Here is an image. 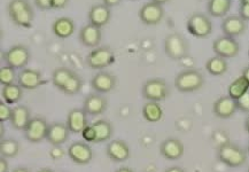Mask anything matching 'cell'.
I'll return each mask as SVG.
<instances>
[{"instance_id":"54","label":"cell","mask_w":249,"mask_h":172,"mask_svg":"<svg viewBox=\"0 0 249 172\" xmlns=\"http://www.w3.org/2000/svg\"><path fill=\"white\" fill-rule=\"evenodd\" d=\"M248 56H249V50H248Z\"/></svg>"},{"instance_id":"44","label":"cell","mask_w":249,"mask_h":172,"mask_svg":"<svg viewBox=\"0 0 249 172\" xmlns=\"http://www.w3.org/2000/svg\"><path fill=\"white\" fill-rule=\"evenodd\" d=\"M122 0H102V4L108 6V7H114V6H117L121 4Z\"/></svg>"},{"instance_id":"15","label":"cell","mask_w":249,"mask_h":172,"mask_svg":"<svg viewBox=\"0 0 249 172\" xmlns=\"http://www.w3.org/2000/svg\"><path fill=\"white\" fill-rule=\"evenodd\" d=\"M108 101L107 99L101 95V93H91L84 99L83 103V109L85 113L91 116H98V115L104 114L107 110Z\"/></svg>"},{"instance_id":"9","label":"cell","mask_w":249,"mask_h":172,"mask_svg":"<svg viewBox=\"0 0 249 172\" xmlns=\"http://www.w3.org/2000/svg\"><path fill=\"white\" fill-rule=\"evenodd\" d=\"M50 124L45 119L40 116H35L24 129V138L30 143H39L46 139Z\"/></svg>"},{"instance_id":"31","label":"cell","mask_w":249,"mask_h":172,"mask_svg":"<svg viewBox=\"0 0 249 172\" xmlns=\"http://www.w3.org/2000/svg\"><path fill=\"white\" fill-rule=\"evenodd\" d=\"M249 91V82L244 76L235 78L228 87V95L234 100L240 99L242 95H245Z\"/></svg>"},{"instance_id":"21","label":"cell","mask_w":249,"mask_h":172,"mask_svg":"<svg viewBox=\"0 0 249 172\" xmlns=\"http://www.w3.org/2000/svg\"><path fill=\"white\" fill-rule=\"evenodd\" d=\"M89 22L98 28H102L109 23L111 18L110 7L104 4H97L91 7L88 13Z\"/></svg>"},{"instance_id":"51","label":"cell","mask_w":249,"mask_h":172,"mask_svg":"<svg viewBox=\"0 0 249 172\" xmlns=\"http://www.w3.org/2000/svg\"><path fill=\"white\" fill-rule=\"evenodd\" d=\"M37 172H54V171L52 170V169H50V168H41Z\"/></svg>"},{"instance_id":"32","label":"cell","mask_w":249,"mask_h":172,"mask_svg":"<svg viewBox=\"0 0 249 172\" xmlns=\"http://www.w3.org/2000/svg\"><path fill=\"white\" fill-rule=\"evenodd\" d=\"M75 71H72L71 69L67 68V67H57L54 69L52 72V83L55 86L57 90L61 91L63 86L66 85V83L69 81V78L74 75Z\"/></svg>"},{"instance_id":"33","label":"cell","mask_w":249,"mask_h":172,"mask_svg":"<svg viewBox=\"0 0 249 172\" xmlns=\"http://www.w3.org/2000/svg\"><path fill=\"white\" fill-rule=\"evenodd\" d=\"M20 153V143L14 139H1L0 141V154L2 157L14 158Z\"/></svg>"},{"instance_id":"43","label":"cell","mask_w":249,"mask_h":172,"mask_svg":"<svg viewBox=\"0 0 249 172\" xmlns=\"http://www.w3.org/2000/svg\"><path fill=\"white\" fill-rule=\"evenodd\" d=\"M9 164L6 157H0V172H8Z\"/></svg>"},{"instance_id":"24","label":"cell","mask_w":249,"mask_h":172,"mask_svg":"<svg viewBox=\"0 0 249 172\" xmlns=\"http://www.w3.org/2000/svg\"><path fill=\"white\" fill-rule=\"evenodd\" d=\"M31 119L33 117H31L30 109L27 106L18 104V106L13 107L12 117L9 122H11L13 129L18 130V131H24Z\"/></svg>"},{"instance_id":"36","label":"cell","mask_w":249,"mask_h":172,"mask_svg":"<svg viewBox=\"0 0 249 172\" xmlns=\"http://www.w3.org/2000/svg\"><path fill=\"white\" fill-rule=\"evenodd\" d=\"M13 113V108L6 103L4 100L0 101V123H5L7 120H11Z\"/></svg>"},{"instance_id":"52","label":"cell","mask_w":249,"mask_h":172,"mask_svg":"<svg viewBox=\"0 0 249 172\" xmlns=\"http://www.w3.org/2000/svg\"><path fill=\"white\" fill-rule=\"evenodd\" d=\"M240 4H249V0H240Z\"/></svg>"},{"instance_id":"5","label":"cell","mask_w":249,"mask_h":172,"mask_svg":"<svg viewBox=\"0 0 249 172\" xmlns=\"http://www.w3.org/2000/svg\"><path fill=\"white\" fill-rule=\"evenodd\" d=\"M115 62L114 51L108 46H98L86 56V65L93 70L107 68Z\"/></svg>"},{"instance_id":"7","label":"cell","mask_w":249,"mask_h":172,"mask_svg":"<svg viewBox=\"0 0 249 172\" xmlns=\"http://www.w3.org/2000/svg\"><path fill=\"white\" fill-rule=\"evenodd\" d=\"M142 97L148 101H163L169 95L168 83L163 78H151L142 85Z\"/></svg>"},{"instance_id":"53","label":"cell","mask_w":249,"mask_h":172,"mask_svg":"<svg viewBox=\"0 0 249 172\" xmlns=\"http://www.w3.org/2000/svg\"><path fill=\"white\" fill-rule=\"evenodd\" d=\"M247 152L249 153V142H248V146H247Z\"/></svg>"},{"instance_id":"8","label":"cell","mask_w":249,"mask_h":172,"mask_svg":"<svg viewBox=\"0 0 249 172\" xmlns=\"http://www.w3.org/2000/svg\"><path fill=\"white\" fill-rule=\"evenodd\" d=\"M2 60L5 63L14 69H24L30 61V51L24 45H14L4 52Z\"/></svg>"},{"instance_id":"46","label":"cell","mask_w":249,"mask_h":172,"mask_svg":"<svg viewBox=\"0 0 249 172\" xmlns=\"http://www.w3.org/2000/svg\"><path fill=\"white\" fill-rule=\"evenodd\" d=\"M12 172H31V171L25 167H18V168L13 169Z\"/></svg>"},{"instance_id":"17","label":"cell","mask_w":249,"mask_h":172,"mask_svg":"<svg viewBox=\"0 0 249 172\" xmlns=\"http://www.w3.org/2000/svg\"><path fill=\"white\" fill-rule=\"evenodd\" d=\"M213 114L217 117H219V119H230V117H232L233 115L237 113V101L231 97H229V95H223V97L218 98L213 103Z\"/></svg>"},{"instance_id":"19","label":"cell","mask_w":249,"mask_h":172,"mask_svg":"<svg viewBox=\"0 0 249 172\" xmlns=\"http://www.w3.org/2000/svg\"><path fill=\"white\" fill-rule=\"evenodd\" d=\"M106 154L113 162H125L130 157V147L123 140H114L110 141L106 147Z\"/></svg>"},{"instance_id":"14","label":"cell","mask_w":249,"mask_h":172,"mask_svg":"<svg viewBox=\"0 0 249 172\" xmlns=\"http://www.w3.org/2000/svg\"><path fill=\"white\" fill-rule=\"evenodd\" d=\"M160 153L168 161L180 160L185 153L184 143L179 139L168 138L160 145Z\"/></svg>"},{"instance_id":"13","label":"cell","mask_w":249,"mask_h":172,"mask_svg":"<svg viewBox=\"0 0 249 172\" xmlns=\"http://www.w3.org/2000/svg\"><path fill=\"white\" fill-rule=\"evenodd\" d=\"M45 83L41 72L36 69L24 68L18 75V84H20L23 90H36Z\"/></svg>"},{"instance_id":"49","label":"cell","mask_w":249,"mask_h":172,"mask_svg":"<svg viewBox=\"0 0 249 172\" xmlns=\"http://www.w3.org/2000/svg\"><path fill=\"white\" fill-rule=\"evenodd\" d=\"M152 1L155 2V4H159V5L163 6L165 4H168V2L170 1V0H152Z\"/></svg>"},{"instance_id":"25","label":"cell","mask_w":249,"mask_h":172,"mask_svg":"<svg viewBox=\"0 0 249 172\" xmlns=\"http://www.w3.org/2000/svg\"><path fill=\"white\" fill-rule=\"evenodd\" d=\"M75 22L69 17H59L53 22L52 31L56 37L61 39H67L75 33Z\"/></svg>"},{"instance_id":"22","label":"cell","mask_w":249,"mask_h":172,"mask_svg":"<svg viewBox=\"0 0 249 172\" xmlns=\"http://www.w3.org/2000/svg\"><path fill=\"white\" fill-rule=\"evenodd\" d=\"M69 129L66 123L54 122L50 124L46 140L52 146H61L67 142L69 138Z\"/></svg>"},{"instance_id":"37","label":"cell","mask_w":249,"mask_h":172,"mask_svg":"<svg viewBox=\"0 0 249 172\" xmlns=\"http://www.w3.org/2000/svg\"><path fill=\"white\" fill-rule=\"evenodd\" d=\"M82 138L88 142H94L97 141V131H95L93 125H88L82 131Z\"/></svg>"},{"instance_id":"6","label":"cell","mask_w":249,"mask_h":172,"mask_svg":"<svg viewBox=\"0 0 249 172\" xmlns=\"http://www.w3.org/2000/svg\"><path fill=\"white\" fill-rule=\"evenodd\" d=\"M187 31L196 38H207L213 31V23L210 18L203 13H193L186 22Z\"/></svg>"},{"instance_id":"41","label":"cell","mask_w":249,"mask_h":172,"mask_svg":"<svg viewBox=\"0 0 249 172\" xmlns=\"http://www.w3.org/2000/svg\"><path fill=\"white\" fill-rule=\"evenodd\" d=\"M239 17L246 22L249 21V4H240L239 8Z\"/></svg>"},{"instance_id":"10","label":"cell","mask_w":249,"mask_h":172,"mask_svg":"<svg viewBox=\"0 0 249 172\" xmlns=\"http://www.w3.org/2000/svg\"><path fill=\"white\" fill-rule=\"evenodd\" d=\"M213 50L217 56L223 59H233L240 52V45L233 37L223 36L213 43Z\"/></svg>"},{"instance_id":"16","label":"cell","mask_w":249,"mask_h":172,"mask_svg":"<svg viewBox=\"0 0 249 172\" xmlns=\"http://www.w3.org/2000/svg\"><path fill=\"white\" fill-rule=\"evenodd\" d=\"M117 79L114 75H111L110 72L106 71H100L97 75L93 76L91 81L92 88L98 93L105 94L109 93L116 87Z\"/></svg>"},{"instance_id":"1","label":"cell","mask_w":249,"mask_h":172,"mask_svg":"<svg viewBox=\"0 0 249 172\" xmlns=\"http://www.w3.org/2000/svg\"><path fill=\"white\" fill-rule=\"evenodd\" d=\"M7 12L13 23L21 28H30L34 23L35 13L28 0H11Z\"/></svg>"},{"instance_id":"30","label":"cell","mask_w":249,"mask_h":172,"mask_svg":"<svg viewBox=\"0 0 249 172\" xmlns=\"http://www.w3.org/2000/svg\"><path fill=\"white\" fill-rule=\"evenodd\" d=\"M206 69L212 76L219 77V76H223L226 74V71H228L229 69V66L225 59L216 55L208 59V61L206 62Z\"/></svg>"},{"instance_id":"47","label":"cell","mask_w":249,"mask_h":172,"mask_svg":"<svg viewBox=\"0 0 249 172\" xmlns=\"http://www.w3.org/2000/svg\"><path fill=\"white\" fill-rule=\"evenodd\" d=\"M115 172H135V171H133L132 169L129 168V167H121V168L117 169V170Z\"/></svg>"},{"instance_id":"27","label":"cell","mask_w":249,"mask_h":172,"mask_svg":"<svg viewBox=\"0 0 249 172\" xmlns=\"http://www.w3.org/2000/svg\"><path fill=\"white\" fill-rule=\"evenodd\" d=\"M2 100L8 104H17L23 97V88L20 84L13 83V84L2 86Z\"/></svg>"},{"instance_id":"42","label":"cell","mask_w":249,"mask_h":172,"mask_svg":"<svg viewBox=\"0 0 249 172\" xmlns=\"http://www.w3.org/2000/svg\"><path fill=\"white\" fill-rule=\"evenodd\" d=\"M70 0H52L53 9H62L68 6Z\"/></svg>"},{"instance_id":"39","label":"cell","mask_w":249,"mask_h":172,"mask_svg":"<svg viewBox=\"0 0 249 172\" xmlns=\"http://www.w3.org/2000/svg\"><path fill=\"white\" fill-rule=\"evenodd\" d=\"M34 4L41 11L52 9V0H34Z\"/></svg>"},{"instance_id":"50","label":"cell","mask_w":249,"mask_h":172,"mask_svg":"<svg viewBox=\"0 0 249 172\" xmlns=\"http://www.w3.org/2000/svg\"><path fill=\"white\" fill-rule=\"evenodd\" d=\"M245 130H246V132L249 135V114H248L247 119H246V120H245Z\"/></svg>"},{"instance_id":"2","label":"cell","mask_w":249,"mask_h":172,"mask_svg":"<svg viewBox=\"0 0 249 172\" xmlns=\"http://www.w3.org/2000/svg\"><path fill=\"white\" fill-rule=\"evenodd\" d=\"M204 85V76L196 69L184 70L176 76L175 87L181 93H192L201 90Z\"/></svg>"},{"instance_id":"55","label":"cell","mask_w":249,"mask_h":172,"mask_svg":"<svg viewBox=\"0 0 249 172\" xmlns=\"http://www.w3.org/2000/svg\"><path fill=\"white\" fill-rule=\"evenodd\" d=\"M247 172H249V168H248V170H247Z\"/></svg>"},{"instance_id":"34","label":"cell","mask_w":249,"mask_h":172,"mask_svg":"<svg viewBox=\"0 0 249 172\" xmlns=\"http://www.w3.org/2000/svg\"><path fill=\"white\" fill-rule=\"evenodd\" d=\"M82 87H83V81L81 76L74 72V75L69 78V81L66 83L65 86H63L61 92H63L66 95H70V97H72V95L78 94L79 92H81Z\"/></svg>"},{"instance_id":"28","label":"cell","mask_w":249,"mask_h":172,"mask_svg":"<svg viewBox=\"0 0 249 172\" xmlns=\"http://www.w3.org/2000/svg\"><path fill=\"white\" fill-rule=\"evenodd\" d=\"M92 125L94 126L95 131H97V141H95V143L109 141L114 133V127L109 120H98Z\"/></svg>"},{"instance_id":"3","label":"cell","mask_w":249,"mask_h":172,"mask_svg":"<svg viewBox=\"0 0 249 172\" xmlns=\"http://www.w3.org/2000/svg\"><path fill=\"white\" fill-rule=\"evenodd\" d=\"M218 160L230 168L242 167L247 161V153L240 146L232 142H224L217 151Z\"/></svg>"},{"instance_id":"26","label":"cell","mask_w":249,"mask_h":172,"mask_svg":"<svg viewBox=\"0 0 249 172\" xmlns=\"http://www.w3.org/2000/svg\"><path fill=\"white\" fill-rule=\"evenodd\" d=\"M142 116L148 123H159L163 119V108L156 101H148L142 107Z\"/></svg>"},{"instance_id":"48","label":"cell","mask_w":249,"mask_h":172,"mask_svg":"<svg viewBox=\"0 0 249 172\" xmlns=\"http://www.w3.org/2000/svg\"><path fill=\"white\" fill-rule=\"evenodd\" d=\"M242 76L246 77V79H247V81L249 82V66L245 67L244 70H242Z\"/></svg>"},{"instance_id":"38","label":"cell","mask_w":249,"mask_h":172,"mask_svg":"<svg viewBox=\"0 0 249 172\" xmlns=\"http://www.w3.org/2000/svg\"><path fill=\"white\" fill-rule=\"evenodd\" d=\"M235 101H237L238 110L242 111V113L249 114V91L245 95H242L240 99H238V100Z\"/></svg>"},{"instance_id":"40","label":"cell","mask_w":249,"mask_h":172,"mask_svg":"<svg viewBox=\"0 0 249 172\" xmlns=\"http://www.w3.org/2000/svg\"><path fill=\"white\" fill-rule=\"evenodd\" d=\"M63 155H65V152H63L62 148H60V146H54V148L50 152V156L55 161L63 157Z\"/></svg>"},{"instance_id":"12","label":"cell","mask_w":249,"mask_h":172,"mask_svg":"<svg viewBox=\"0 0 249 172\" xmlns=\"http://www.w3.org/2000/svg\"><path fill=\"white\" fill-rule=\"evenodd\" d=\"M69 158L76 164L85 165L93 160V151L89 143L82 141H75L69 146L68 152Z\"/></svg>"},{"instance_id":"45","label":"cell","mask_w":249,"mask_h":172,"mask_svg":"<svg viewBox=\"0 0 249 172\" xmlns=\"http://www.w3.org/2000/svg\"><path fill=\"white\" fill-rule=\"evenodd\" d=\"M164 172H185V170L183 168L177 167V165H176V167H170V168L165 169Z\"/></svg>"},{"instance_id":"4","label":"cell","mask_w":249,"mask_h":172,"mask_svg":"<svg viewBox=\"0 0 249 172\" xmlns=\"http://www.w3.org/2000/svg\"><path fill=\"white\" fill-rule=\"evenodd\" d=\"M188 43L183 34L179 33H172L168 34L164 39V52L172 61H180L188 54Z\"/></svg>"},{"instance_id":"18","label":"cell","mask_w":249,"mask_h":172,"mask_svg":"<svg viewBox=\"0 0 249 172\" xmlns=\"http://www.w3.org/2000/svg\"><path fill=\"white\" fill-rule=\"evenodd\" d=\"M246 29H247V23L239 15H230L222 22V30L224 36L239 37L245 34Z\"/></svg>"},{"instance_id":"29","label":"cell","mask_w":249,"mask_h":172,"mask_svg":"<svg viewBox=\"0 0 249 172\" xmlns=\"http://www.w3.org/2000/svg\"><path fill=\"white\" fill-rule=\"evenodd\" d=\"M232 6V0H208L207 11L213 17H223Z\"/></svg>"},{"instance_id":"35","label":"cell","mask_w":249,"mask_h":172,"mask_svg":"<svg viewBox=\"0 0 249 172\" xmlns=\"http://www.w3.org/2000/svg\"><path fill=\"white\" fill-rule=\"evenodd\" d=\"M15 70L17 69L12 68V67H9L7 65L1 67V68H0V84L5 86L15 83V79H18Z\"/></svg>"},{"instance_id":"23","label":"cell","mask_w":249,"mask_h":172,"mask_svg":"<svg viewBox=\"0 0 249 172\" xmlns=\"http://www.w3.org/2000/svg\"><path fill=\"white\" fill-rule=\"evenodd\" d=\"M102 38L100 28L89 23L79 30L78 39L86 47H98Z\"/></svg>"},{"instance_id":"20","label":"cell","mask_w":249,"mask_h":172,"mask_svg":"<svg viewBox=\"0 0 249 172\" xmlns=\"http://www.w3.org/2000/svg\"><path fill=\"white\" fill-rule=\"evenodd\" d=\"M67 126H68L70 133H82L83 130L89 125L88 123V114L84 109L74 108L68 113L67 116Z\"/></svg>"},{"instance_id":"11","label":"cell","mask_w":249,"mask_h":172,"mask_svg":"<svg viewBox=\"0 0 249 172\" xmlns=\"http://www.w3.org/2000/svg\"><path fill=\"white\" fill-rule=\"evenodd\" d=\"M139 20L146 25H158L164 18L163 6L149 1L140 7L138 12Z\"/></svg>"}]
</instances>
